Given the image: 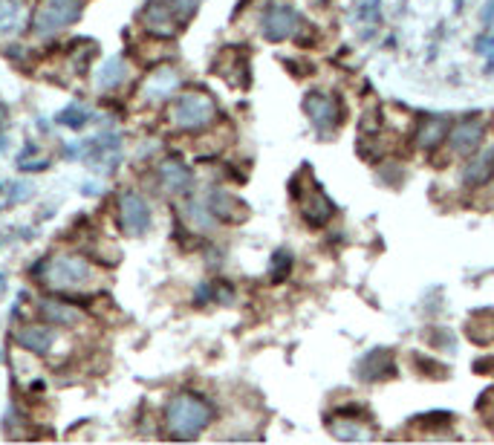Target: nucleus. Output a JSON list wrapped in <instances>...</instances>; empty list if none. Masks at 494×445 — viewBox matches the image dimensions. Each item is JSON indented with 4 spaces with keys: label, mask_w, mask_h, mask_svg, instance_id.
<instances>
[{
    "label": "nucleus",
    "mask_w": 494,
    "mask_h": 445,
    "mask_svg": "<svg viewBox=\"0 0 494 445\" xmlns=\"http://www.w3.org/2000/svg\"><path fill=\"white\" fill-rule=\"evenodd\" d=\"M128 76H130V67H128V61L125 58H110L107 64L98 70V76H96V84H98V90H105V93H110V90H119L121 84L128 81Z\"/></svg>",
    "instance_id": "nucleus-13"
},
{
    "label": "nucleus",
    "mask_w": 494,
    "mask_h": 445,
    "mask_svg": "<svg viewBox=\"0 0 494 445\" xmlns=\"http://www.w3.org/2000/svg\"><path fill=\"white\" fill-rule=\"evenodd\" d=\"M448 122L446 119H428L425 125H423V130H419V142H423L425 147H431V145H437L442 136H448Z\"/></svg>",
    "instance_id": "nucleus-19"
},
{
    "label": "nucleus",
    "mask_w": 494,
    "mask_h": 445,
    "mask_svg": "<svg viewBox=\"0 0 494 445\" xmlns=\"http://www.w3.org/2000/svg\"><path fill=\"white\" fill-rule=\"evenodd\" d=\"M61 119V125H67V128H72V130H79V128H84L90 122V110L88 107H81V105H70L64 113L58 116Z\"/></svg>",
    "instance_id": "nucleus-20"
},
{
    "label": "nucleus",
    "mask_w": 494,
    "mask_h": 445,
    "mask_svg": "<svg viewBox=\"0 0 494 445\" xmlns=\"http://www.w3.org/2000/svg\"><path fill=\"white\" fill-rule=\"evenodd\" d=\"M491 174H494V147H486V151H480L472 163H468L465 182L468 185H480V182H486Z\"/></svg>",
    "instance_id": "nucleus-15"
},
{
    "label": "nucleus",
    "mask_w": 494,
    "mask_h": 445,
    "mask_svg": "<svg viewBox=\"0 0 494 445\" xmlns=\"http://www.w3.org/2000/svg\"><path fill=\"white\" fill-rule=\"evenodd\" d=\"M448 139H451V147L454 151H463V154H474L480 142H483V125L480 122H456V125L448 130Z\"/></svg>",
    "instance_id": "nucleus-10"
},
{
    "label": "nucleus",
    "mask_w": 494,
    "mask_h": 445,
    "mask_svg": "<svg viewBox=\"0 0 494 445\" xmlns=\"http://www.w3.org/2000/svg\"><path fill=\"white\" fill-rule=\"evenodd\" d=\"M180 88V72L174 67H159L156 72H151L142 88V96L147 102H163L171 93Z\"/></svg>",
    "instance_id": "nucleus-9"
},
{
    "label": "nucleus",
    "mask_w": 494,
    "mask_h": 445,
    "mask_svg": "<svg viewBox=\"0 0 494 445\" xmlns=\"http://www.w3.org/2000/svg\"><path fill=\"white\" fill-rule=\"evenodd\" d=\"M362 370V376L364 379H379L376 374H393V365H390V356L385 350H373L370 353L364 362L359 365Z\"/></svg>",
    "instance_id": "nucleus-18"
},
{
    "label": "nucleus",
    "mask_w": 494,
    "mask_h": 445,
    "mask_svg": "<svg viewBox=\"0 0 494 445\" xmlns=\"http://www.w3.org/2000/svg\"><path fill=\"white\" fill-rule=\"evenodd\" d=\"M330 431L339 440H370L373 437V431L362 428V423H356V419H332Z\"/></svg>",
    "instance_id": "nucleus-17"
},
{
    "label": "nucleus",
    "mask_w": 494,
    "mask_h": 445,
    "mask_svg": "<svg viewBox=\"0 0 494 445\" xmlns=\"http://www.w3.org/2000/svg\"><path fill=\"white\" fill-rule=\"evenodd\" d=\"M18 344L27 353L35 356H46L58 348V332L46 324H29V327H21L18 330Z\"/></svg>",
    "instance_id": "nucleus-8"
},
{
    "label": "nucleus",
    "mask_w": 494,
    "mask_h": 445,
    "mask_svg": "<svg viewBox=\"0 0 494 445\" xmlns=\"http://www.w3.org/2000/svg\"><path fill=\"white\" fill-rule=\"evenodd\" d=\"M208 419H212V407H208V402H203L200 397H191V393L177 397L165 411V423L171 428V434L180 440L197 437L208 425Z\"/></svg>",
    "instance_id": "nucleus-1"
},
{
    "label": "nucleus",
    "mask_w": 494,
    "mask_h": 445,
    "mask_svg": "<svg viewBox=\"0 0 494 445\" xmlns=\"http://www.w3.org/2000/svg\"><path fill=\"white\" fill-rule=\"evenodd\" d=\"M304 110H306V116H310L313 128L318 133H327V130H332L339 125V105L332 102L330 96H321V93L306 96Z\"/></svg>",
    "instance_id": "nucleus-7"
},
{
    "label": "nucleus",
    "mask_w": 494,
    "mask_h": 445,
    "mask_svg": "<svg viewBox=\"0 0 494 445\" xmlns=\"http://www.w3.org/2000/svg\"><path fill=\"white\" fill-rule=\"evenodd\" d=\"M23 0H0V41L18 35V29H23Z\"/></svg>",
    "instance_id": "nucleus-12"
},
{
    "label": "nucleus",
    "mask_w": 494,
    "mask_h": 445,
    "mask_svg": "<svg viewBox=\"0 0 494 445\" xmlns=\"http://www.w3.org/2000/svg\"><path fill=\"white\" fill-rule=\"evenodd\" d=\"M119 229L128 238H142L151 229V208L136 191H125L119 197Z\"/></svg>",
    "instance_id": "nucleus-5"
},
{
    "label": "nucleus",
    "mask_w": 494,
    "mask_h": 445,
    "mask_svg": "<svg viewBox=\"0 0 494 445\" xmlns=\"http://www.w3.org/2000/svg\"><path fill=\"white\" fill-rule=\"evenodd\" d=\"M318 4H324V0H318Z\"/></svg>",
    "instance_id": "nucleus-24"
},
{
    "label": "nucleus",
    "mask_w": 494,
    "mask_h": 445,
    "mask_svg": "<svg viewBox=\"0 0 494 445\" xmlns=\"http://www.w3.org/2000/svg\"><path fill=\"white\" fill-rule=\"evenodd\" d=\"M159 185L168 191V194H185L191 189V171L185 168L180 159H165L159 165Z\"/></svg>",
    "instance_id": "nucleus-11"
},
{
    "label": "nucleus",
    "mask_w": 494,
    "mask_h": 445,
    "mask_svg": "<svg viewBox=\"0 0 494 445\" xmlns=\"http://www.w3.org/2000/svg\"><path fill=\"white\" fill-rule=\"evenodd\" d=\"M200 4H203V0H168V6H171V12H174V15H177V21H180V23L188 21Z\"/></svg>",
    "instance_id": "nucleus-22"
},
{
    "label": "nucleus",
    "mask_w": 494,
    "mask_h": 445,
    "mask_svg": "<svg viewBox=\"0 0 494 445\" xmlns=\"http://www.w3.org/2000/svg\"><path fill=\"white\" fill-rule=\"evenodd\" d=\"M217 116V107L212 102V96L205 93H182L177 96L174 107H171V119L182 130H203L205 125H212Z\"/></svg>",
    "instance_id": "nucleus-4"
},
{
    "label": "nucleus",
    "mask_w": 494,
    "mask_h": 445,
    "mask_svg": "<svg viewBox=\"0 0 494 445\" xmlns=\"http://www.w3.org/2000/svg\"><path fill=\"white\" fill-rule=\"evenodd\" d=\"M84 12V0H44L35 12L32 29L38 38H53L61 29L72 27Z\"/></svg>",
    "instance_id": "nucleus-3"
},
{
    "label": "nucleus",
    "mask_w": 494,
    "mask_h": 445,
    "mask_svg": "<svg viewBox=\"0 0 494 445\" xmlns=\"http://www.w3.org/2000/svg\"><path fill=\"white\" fill-rule=\"evenodd\" d=\"M18 165L23 168V171H44L49 163H46V156L44 154H38V147L35 145H27L21 151V156H18Z\"/></svg>",
    "instance_id": "nucleus-21"
},
{
    "label": "nucleus",
    "mask_w": 494,
    "mask_h": 445,
    "mask_svg": "<svg viewBox=\"0 0 494 445\" xmlns=\"http://www.w3.org/2000/svg\"><path fill=\"white\" fill-rule=\"evenodd\" d=\"M41 278L46 281V287L72 292V290H88L90 281L96 278V269L90 261H84V257L58 255L53 261H46Z\"/></svg>",
    "instance_id": "nucleus-2"
},
{
    "label": "nucleus",
    "mask_w": 494,
    "mask_h": 445,
    "mask_svg": "<svg viewBox=\"0 0 494 445\" xmlns=\"http://www.w3.org/2000/svg\"><path fill=\"white\" fill-rule=\"evenodd\" d=\"M310 197H313V200H306V206H304V220H310L313 226H321V222L330 220V214H332V203H330L327 197L321 194L318 189L310 191Z\"/></svg>",
    "instance_id": "nucleus-16"
},
{
    "label": "nucleus",
    "mask_w": 494,
    "mask_h": 445,
    "mask_svg": "<svg viewBox=\"0 0 494 445\" xmlns=\"http://www.w3.org/2000/svg\"><path fill=\"white\" fill-rule=\"evenodd\" d=\"M295 27H298V12H295L292 6L275 4V6L266 9V15H264V35H266L269 41L289 38V35L295 32Z\"/></svg>",
    "instance_id": "nucleus-6"
},
{
    "label": "nucleus",
    "mask_w": 494,
    "mask_h": 445,
    "mask_svg": "<svg viewBox=\"0 0 494 445\" xmlns=\"http://www.w3.org/2000/svg\"><path fill=\"white\" fill-rule=\"evenodd\" d=\"M41 315L46 321H53V324H61V327H76L81 321V313L76 310V306L58 304V301H41Z\"/></svg>",
    "instance_id": "nucleus-14"
},
{
    "label": "nucleus",
    "mask_w": 494,
    "mask_h": 445,
    "mask_svg": "<svg viewBox=\"0 0 494 445\" xmlns=\"http://www.w3.org/2000/svg\"><path fill=\"white\" fill-rule=\"evenodd\" d=\"M287 272H289V255L278 252V255H275V266H272V278L280 281L283 275H287Z\"/></svg>",
    "instance_id": "nucleus-23"
}]
</instances>
